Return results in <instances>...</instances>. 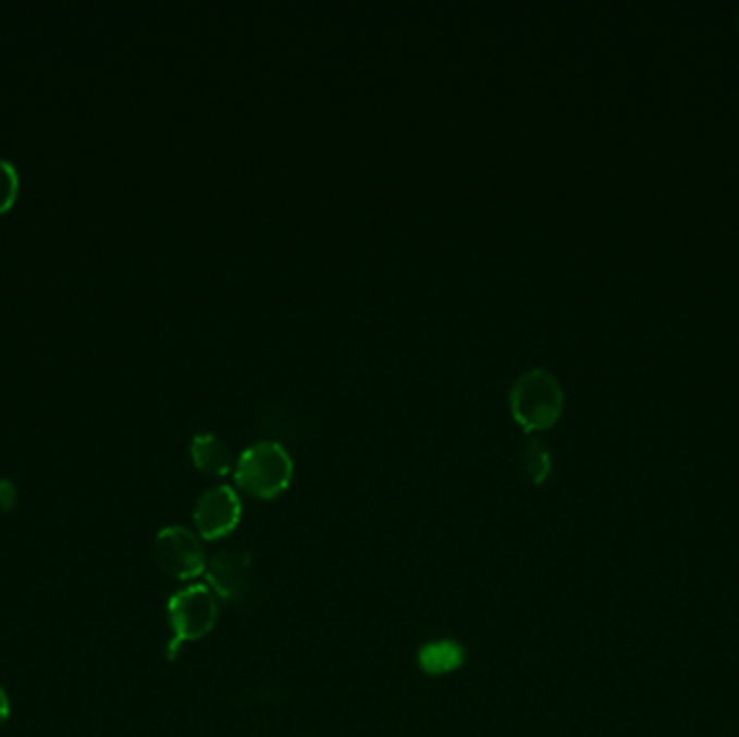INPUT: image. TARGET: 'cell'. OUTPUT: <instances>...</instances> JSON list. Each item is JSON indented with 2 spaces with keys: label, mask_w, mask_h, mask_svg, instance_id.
I'll return each mask as SVG.
<instances>
[{
  "label": "cell",
  "mask_w": 739,
  "mask_h": 737,
  "mask_svg": "<svg viewBox=\"0 0 739 737\" xmlns=\"http://www.w3.org/2000/svg\"><path fill=\"white\" fill-rule=\"evenodd\" d=\"M565 409V390L545 368H530L510 388V412L515 422L528 431L554 427Z\"/></svg>",
  "instance_id": "cell-1"
},
{
  "label": "cell",
  "mask_w": 739,
  "mask_h": 737,
  "mask_svg": "<svg viewBox=\"0 0 739 737\" xmlns=\"http://www.w3.org/2000/svg\"><path fill=\"white\" fill-rule=\"evenodd\" d=\"M295 463L288 450L278 442L251 443L234 465L238 489L258 500H273L291 487Z\"/></svg>",
  "instance_id": "cell-2"
},
{
  "label": "cell",
  "mask_w": 739,
  "mask_h": 737,
  "mask_svg": "<svg viewBox=\"0 0 739 737\" xmlns=\"http://www.w3.org/2000/svg\"><path fill=\"white\" fill-rule=\"evenodd\" d=\"M167 618L173 634L167 658L175 660L184 642L199 640L214 629L219 621V597L204 585L177 590L167 603Z\"/></svg>",
  "instance_id": "cell-3"
},
{
  "label": "cell",
  "mask_w": 739,
  "mask_h": 737,
  "mask_svg": "<svg viewBox=\"0 0 739 737\" xmlns=\"http://www.w3.org/2000/svg\"><path fill=\"white\" fill-rule=\"evenodd\" d=\"M153 561L167 578L177 582L199 578L208 565L199 537L182 526H167L156 535Z\"/></svg>",
  "instance_id": "cell-4"
},
{
  "label": "cell",
  "mask_w": 739,
  "mask_h": 737,
  "mask_svg": "<svg viewBox=\"0 0 739 737\" xmlns=\"http://www.w3.org/2000/svg\"><path fill=\"white\" fill-rule=\"evenodd\" d=\"M241 515H243V504H241L238 493L232 487L221 484V487L208 489L197 500L193 519H195V526L201 539L217 541L236 530Z\"/></svg>",
  "instance_id": "cell-5"
},
{
  "label": "cell",
  "mask_w": 739,
  "mask_h": 737,
  "mask_svg": "<svg viewBox=\"0 0 739 737\" xmlns=\"http://www.w3.org/2000/svg\"><path fill=\"white\" fill-rule=\"evenodd\" d=\"M208 589L227 603L243 601L251 589V554L241 548L219 550L206 565Z\"/></svg>",
  "instance_id": "cell-6"
},
{
  "label": "cell",
  "mask_w": 739,
  "mask_h": 737,
  "mask_svg": "<svg viewBox=\"0 0 739 737\" xmlns=\"http://www.w3.org/2000/svg\"><path fill=\"white\" fill-rule=\"evenodd\" d=\"M190 458L197 469L210 476H225L236 465L227 443L214 433H199L190 442Z\"/></svg>",
  "instance_id": "cell-7"
},
{
  "label": "cell",
  "mask_w": 739,
  "mask_h": 737,
  "mask_svg": "<svg viewBox=\"0 0 739 737\" xmlns=\"http://www.w3.org/2000/svg\"><path fill=\"white\" fill-rule=\"evenodd\" d=\"M465 649L454 640H435L420 649L418 664L429 675H447L463 666Z\"/></svg>",
  "instance_id": "cell-8"
},
{
  "label": "cell",
  "mask_w": 739,
  "mask_h": 737,
  "mask_svg": "<svg viewBox=\"0 0 739 737\" xmlns=\"http://www.w3.org/2000/svg\"><path fill=\"white\" fill-rule=\"evenodd\" d=\"M521 467L530 482L543 484L552 474V454L543 440H530L521 454Z\"/></svg>",
  "instance_id": "cell-9"
},
{
  "label": "cell",
  "mask_w": 739,
  "mask_h": 737,
  "mask_svg": "<svg viewBox=\"0 0 739 737\" xmlns=\"http://www.w3.org/2000/svg\"><path fill=\"white\" fill-rule=\"evenodd\" d=\"M17 193H20V175L9 160L0 158V214L11 210V206L17 199Z\"/></svg>",
  "instance_id": "cell-10"
},
{
  "label": "cell",
  "mask_w": 739,
  "mask_h": 737,
  "mask_svg": "<svg viewBox=\"0 0 739 737\" xmlns=\"http://www.w3.org/2000/svg\"><path fill=\"white\" fill-rule=\"evenodd\" d=\"M17 504V489L11 480L0 478V511H11Z\"/></svg>",
  "instance_id": "cell-11"
},
{
  "label": "cell",
  "mask_w": 739,
  "mask_h": 737,
  "mask_svg": "<svg viewBox=\"0 0 739 737\" xmlns=\"http://www.w3.org/2000/svg\"><path fill=\"white\" fill-rule=\"evenodd\" d=\"M9 714H11V705H9V697H7V692H4V688L0 686V725H4L7 723V718H9Z\"/></svg>",
  "instance_id": "cell-12"
},
{
  "label": "cell",
  "mask_w": 739,
  "mask_h": 737,
  "mask_svg": "<svg viewBox=\"0 0 739 737\" xmlns=\"http://www.w3.org/2000/svg\"><path fill=\"white\" fill-rule=\"evenodd\" d=\"M736 24H738V30H739V15H738V20H736Z\"/></svg>",
  "instance_id": "cell-13"
}]
</instances>
